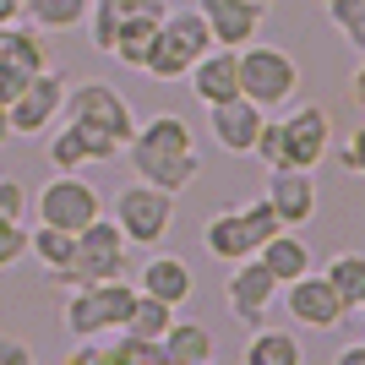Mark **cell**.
<instances>
[{
    "mask_svg": "<svg viewBox=\"0 0 365 365\" xmlns=\"http://www.w3.org/2000/svg\"><path fill=\"white\" fill-rule=\"evenodd\" d=\"M197 11L207 16L213 44L240 49V44H251V38L262 33V16H267V6H262V0H197Z\"/></svg>",
    "mask_w": 365,
    "mask_h": 365,
    "instance_id": "5bb4252c",
    "label": "cell"
},
{
    "mask_svg": "<svg viewBox=\"0 0 365 365\" xmlns=\"http://www.w3.org/2000/svg\"><path fill=\"white\" fill-rule=\"evenodd\" d=\"M284 311H289L300 327H311V333H327V327H338V322L349 317L344 311V300L333 294V284L322 273H300L284 284Z\"/></svg>",
    "mask_w": 365,
    "mask_h": 365,
    "instance_id": "8fae6325",
    "label": "cell"
},
{
    "mask_svg": "<svg viewBox=\"0 0 365 365\" xmlns=\"http://www.w3.org/2000/svg\"><path fill=\"white\" fill-rule=\"evenodd\" d=\"M131 257H125V235L109 213L76 229V257H71V284H104V278H125Z\"/></svg>",
    "mask_w": 365,
    "mask_h": 365,
    "instance_id": "52a82bcc",
    "label": "cell"
},
{
    "mask_svg": "<svg viewBox=\"0 0 365 365\" xmlns=\"http://www.w3.org/2000/svg\"><path fill=\"white\" fill-rule=\"evenodd\" d=\"M115 224H120L125 245H158L175 229V197L169 191H158V185L148 180H131L115 191Z\"/></svg>",
    "mask_w": 365,
    "mask_h": 365,
    "instance_id": "8992f818",
    "label": "cell"
},
{
    "mask_svg": "<svg viewBox=\"0 0 365 365\" xmlns=\"http://www.w3.org/2000/svg\"><path fill=\"white\" fill-rule=\"evenodd\" d=\"M185 82H191V98H197L202 109H213V104H224V98H235V93H240V71H235V49H229V44L202 49L197 61L185 66Z\"/></svg>",
    "mask_w": 365,
    "mask_h": 365,
    "instance_id": "4fadbf2b",
    "label": "cell"
},
{
    "mask_svg": "<svg viewBox=\"0 0 365 365\" xmlns=\"http://www.w3.org/2000/svg\"><path fill=\"white\" fill-rule=\"evenodd\" d=\"M49 164H55V169L93 164V158H88V142L76 137V125H55V137H49Z\"/></svg>",
    "mask_w": 365,
    "mask_h": 365,
    "instance_id": "f1b7e54d",
    "label": "cell"
},
{
    "mask_svg": "<svg viewBox=\"0 0 365 365\" xmlns=\"http://www.w3.org/2000/svg\"><path fill=\"white\" fill-rule=\"evenodd\" d=\"M262 197L273 202V213H278L284 229H305L322 207V191H317L311 169H267V191Z\"/></svg>",
    "mask_w": 365,
    "mask_h": 365,
    "instance_id": "7c38bea8",
    "label": "cell"
},
{
    "mask_svg": "<svg viewBox=\"0 0 365 365\" xmlns=\"http://www.w3.org/2000/svg\"><path fill=\"white\" fill-rule=\"evenodd\" d=\"M240 218H245V235H251V245H262L267 235H278V229H284V224H278V213H273V202H267V197L245 202V207H240Z\"/></svg>",
    "mask_w": 365,
    "mask_h": 365,
    "instance_id": "4dcf8cb0",
    "label": "cell"
},
{
    "mask_svg": "<svg viewBox=\"0 0 365 365\" xmlns=\"http://www.w3.org/2000/svg\"><path fill=\"white\" fill-rule=\"evenodd\" d=\"M235 71H240V98H251L257 109H284L300 88V66L289 49L257 44V38L235 49Z\"/></svg>",
    "mask_w": 365,
    "mask_h": 365,
    "instance_id": "5b68a950",
    "label": "cell"
},
{
    "mask_svg": "<svg viewBox=\"0 0 365 365\" xmlns=\"http://www.w3.org/2000/svg\"><path fill=\"white\" fill-rule=\"evenodd\" d=\"M0 61L22 66V71H44V66H49V38H38V28L16 16L11 28H6V49H0Z\"/></svg>",
    "mask_w": 365,
    "mask_h": 365,
    "instance_id": "484cf974",
    "label": "cell"
},
{
    "mask_svg": "<svg viewBox=\"0 0 365 365\" xmlns=\"http://www.w3.org/2000/svg\"><path fill=\"white\" fill-rule=\"evenodd\" d=\"M158 16H164V11H142V16H131V22H120V33H115L109 55H115L120 66H131V71H142L153 38H158Z\"/></svg>",
    "mask_w": 365,
    "mask_h": 365,
    "instance_id": "cb8c5ba5",
    "label": "cell"
},
{
    "mask_svg": "<svg viewBox=\"0 0 365 365\" xmlns=\"http://www.w3.org/2000/svg\"><path fill=\"white\" fill-rule=\"evenodd\" d=\"M158 33H164L169 44L180 49L185 61H197L202 49H213V33H207V16H202L197 6H164V16H158Z\"/></svg>",
    "mask_w": 365,
    "mask_h": 365,
    "instance_id": "7402d4cb",
    "label": "cell"
},
{
    "mask_svg": "<svg viewBox=\"0 0 365 365\" xmlns=\"http://www.w3.org/2000/svg\"><path fill=\"white\" fill-rule=\"evenodd\" d=\"M262 6H267V0H262Z\"/></svg>",
    "mask_w": 365,
    "mask_h": 365,
    "instance_id": "74e56055",
    "label": "cell"
},
{
    "mask_svg": "<svg viewBox=\"0 0 365 365\" xmlns=\"http://www.w3.org/2000/svg\"><path fill=\"white\" fill-rule=\"evenodd\" d=\"M66 82L55 66H44V71H33V82L22 93H16L11 104H6V120H11V137H38V131H49V125L61 120V104H66Z\"/></svg>",
    "mask_w": 365,
    "mask_h": 365,
    "instance_id": "9c48e42d",
    "label": "cell"
},
{
    "mask_svg": "<svg viewBox=\"0 0 365 365\" xmlns=\"http://www.w3.org/2000/svg\"><path fill=\"white\" fill-rule=\"evenodd\" d=\"M251 257L273 273V284L284 289L289 278H300V273H311V245L300 240V229H278V235H267V240L251 251Z\"/></svg>",
    "mask_w": 365,
    "mask_h": 365,
    "instance_id": "e0dca14e",
    "label": "cell"
},
{
    "mask_svg": "<svg viewBox=\"0 0 365 365\" xmlns=\"http://www.w3.org/2000/svg\"><path fill=\"white\" fill-rule=\"evenodd\" d=\"M327 16H333V28L344 33L354 49L365 44V0H327Z\"/></svg>",
    "mask_w": 365,
    "mask_h": 365,
    "instance_id": "f546056e",
    "label": "cell"
},
{
    "mask_svg": "<svg viewBox=\"0 0 365 365\" xmlns=\"http://www.w3.org/2000/svg\"><path fill=\"white\" fill-rule=\"evenodd\" d=\"M28 213H38V224H55V229H66V235H76L82 224H93V218L104 213V197H98V185L82 180L76 169H61V175L38 191V202H28Z\"/></svg>",
    "mask_w": 365,
    "mask_h": 365,
    "instance_id": "ba28073f",
    "label": "cell"
},
{
    "mask_svg": "<svg viewBox=\"0 0 365 365\" xmlns=\"http://www.w3.org/2000/svg\"><path fill=\"white\" fill-rule=\"evenodd\" d=\"M22 257H28V224L22 218H0V273L16 267Z\"/></svg>",
    "mask_w": 365,
    "mask_h": 365,
    "instance_id": "1f68e13d",
    "label": "cell"
},
{
    "mask_svg": "<svg viewBox=\"0 0 365 365\" xmlns=\"http://www.w3.org/2000/svg\"><path fill=\"white\" fill-rule=\"evenodd\" d=\"M327 142H333V115L322 104H284L278 120H262L257 131V158L267 169H317L327 158Z\"/></svg>",
    "mask_w": 365,
    "mask_h": 365,
    "instance_id": "3957f363",
    "label": "cell"
},
{
    "mask_svg": "<svg viewBox=\"0 0 365 365\" xmlns=\"http://www.w3.org/2000/svg\"><path fill=\"white\" fill-rule=\"evenodd\" d=\"M137 289L180 311V305L191 300V289H197V278H191V267H185V262L175 257V251H158V257H148V262H142V273H137Z\"/></svg>",
    "mask_w": 365,
    "mask_h": 365,
    "instance_id": "2e32d148",
    "label": "cell"
},
{
    "mask_svg": "<svg viewBox=\"0 0 365 365\" xmlns=\"http://www.w3.org/2000/svg\"><path fill=\"white\" fill-rule=\"evenodd\" d=\"M142 11H164V0H88V33H93V49H104L115 44V33H120V22H131V16Z\"/></svg>",
    "mask_w": 365,
    "mask_h": 365,
    "instance_id": "d6986e66",
    "label": "cell"
},
{
    "mask_svg": "<svg viewBox=\"0 0 365 365\" xmlns=\"http://www.w3.org/2000/svg\"><path fill=\"white\" fill-rule=\"evenodd\" d=\"M202 245H207V257L213 262H240V257H251L257 245H251V235H245V218H240V207H218L207 224H202Z\"/></svg>",
    "mask_w": 365,
    "mask_h": 365,
    "instance_id": "ac0fdd59",
    "label": "cell"
},
{
    "mask_svg": "<svg viewBox=\"0 0 365 365\" xmlns=\"http://www.w3.org/2000/svg\"><path fill=\"white\" fill-rule=\"evenodd\" d=\"M137 300V284L131 278H104V284H71L61 305V327L82 344V338H98V333H120L125 311Z\"/></svg>",
    "mask_w": 365,
    "mask_h": 365,
    "instance_id": "277c9868",
    "label": "cell"
},
{
    "mask_svg": "<svg viewBox=\"0 0 365 365\" xmlns=\"http://www.w3.org/2000/svg\"><path fill=\"white\" fill-rule=\"evenodd\" d=\"M245 365H305V344L284 327H251V344L240 354Z\"/></svg>",
    "mask_w": 365,
    "mask_h": 365,
    "instance_id": "603a6c76",
    "label": "cell"
},
{
    "mask_svg": "<svg viewBox=\"0 0 365 365\" xmlns=\"http://www.w3.org/2000/svg\"><path fill=\"white\" fill-rule=\"evenodd\" d=\"M322 278L333 284V294L344 300L349 317L365 305V257H360V251H338V257H327V273H322Z\"/></svg>",
    "mask_w": 365,
    "mask_h": 365,
    "instance_id": "d4e9b609",
    "label": "cell"
},
{
    "mask_svg": "<svg viewBox=\"0 0 365 365\" xmlns=\"http://www.w3.org/2000/svg\"><path fill=\"white\" fill-rule=\"evenodd\" d=\"M207 115H213V142L224 153H235V158L257 148V131H262V120H267V109H257L251 98H240V93L224 98V104H213Z\"/></svg>",
    "mask_w": 365,
    "mask_h": 365,
    "instance_id": "9a60e30c",
    "label": "cell"
},
{
    "mask_svg": "<svg viewBox=\"0 0 365 365\" xmlns=\"http://www.w3.org/2000/svg\"><path fill=\"white\" fill-rule=\"evenodd\" d=\"M28 257H38V267H44L55 284H66V289H71L76 235H66V229H55V224H38V229H28Z\"/></svg>",
    "mask_w": 365,
    "mask_h": 365,
    "instance_id": "44dd1931",
    "label": "cell"
},
{
    "mask_svg": "<svg viewBox=\"0 0 365 365\" xmlns=\"http://www.w3.org/2000/svg\"><path fill=\"white\" fill-rule=\"evenodd\" d=\"M158 344H164V365H213L218 360V344L202 322H169Z\"/></svg>",
    "mask_w": 365,
    "mask_h": 365,
    "instance_id": "ffe728a7",
    "label": "cell"
},
{
    "mask_svg": "<svg viewBox=\"0 0 365 365\" xmlns=\"http://www.w3.org/2000/svg\"><path fill=\"white\" fill-rule=\"evenodd\" d=\"M22 16V0H0V22H16Z\"/></svg>",
    "mask_w": 365,
    "mask_h": 365,
    "instance_id": "d590c367",
    "label": "cell"
},
{
    "mask_svg": "<svg viewBox=\"0 0 365 365\" xmlns=\"http://www.w3.org/2000/svg\"><path fill=\"white\" fill-rule=\"evenodd\" d=\"M338 164H344V169H349V175H360V142H344V148H338Z\"/></svg>",
    "mask_w": 365,
    "mask_h": 365,
    "instance_id": "e575fe53",
    "label": "cell"
},
{
    "mask_svg": "<svg viewBox=\"0 0 365 365\" xmlns=\"http://www.w3.org/2000/svg\"><path fill=\"white\" fill-rule=\"evenodd\" d=\"M28 185L22 180H0V218H28Z\"/></svg>",
    "mask_w": 365,
    "mask_h": 365,
    "instance_id": "d6a6232c",
    "label": "cell"
},
{
    "mask_svg": "<svg viewBox=\"0 0 365 365\" xmlns=\"http://www.w3.org/2000/svg\"><path fill=\"white\" fill-rule=\"evenodd\" d=\"M61 115H66V125H76V137L88 142V158H93V164L120 158V148L131 142V131H137L131 104H125L109 82H76V88H66Z\"/></svg>",
    "mask_w": 365,
    "mask_h": 365,
    "instance_id": "7a4b0ae2",
    "label": "cell"
},
{
    "mask_svg": "<svg viewBox=\"0 0 365 365\" xmlns=\"http://www.w3.org/2000/svg\"><path fill=\"white\" fill-rule=\"evenodd\" d=\"M224 300H229V317L240 322V327H262L267 311H273V300H278V284L257 257H240V262H229Z\"/></svg>",
    "mask_w": 365,
    "mask_h": 365,
    "instance_id": "30bf717a",
    "label": "cell"
},
{
    "mask_svg": "<svg viewBox=\"0 0 365 365\" xmlns=\"http://www.w3.org/2000/svg\"><path fill=\"white\" fill-rule=\"evenodd\" d=\"M82 16H88V0H22V22H33L38 33L82 28Z\"/></svg>",
    "mask_w": 365,
    "mask_h": 365,
    "instance_id": "4316f807",
    "label": "cell"
},
{
    "mask_svg": "<svg viewBox=\"0 0 365 365\" xmlns=\"http://www.w3.org/2000/svg\"><path fill=\"white\" fill-rule=\"evenodd\" d=\"M11 142V120H6V104H0V148Z\"/></svg>",
    "mask_w": 365,
    "mask_h": 365,
    "instance_id": "8d00e7d4",
    "label": "cell"
},
{
    "mask_svg": "<svg viewBox=\"0 0 365 365\" xmlns=\"http://www.w3.org/2000/svg\"><path fill=\"white\" fill-rule=\"evenodd\" d=\"M169 322H175V305H164V300H153V294L137 289V300H131V311H125V322H120V333H131V338H164Z\"/></svg>",
    "mask_w": 365,
    "mask_h": 365,
    "instance_id": "83f0119b",
    "label": "cell"
},
{
    "mask_svg": "<svg viewBox=\"0 0 365 365\" xmlns=\"http://www.w3.org/2000/svg\"><path fill=\"white\" fill-rule=\"evenodd\" d=\"M120 153H125V164H131V175H137V180L158 185V191H169V197L191 191V185H197V175H202V158H197V142H191V125H185L180 115H153V120H142Z\"/></svg>",
    "mask_w": 365,
    "mask_h": 365,
    "instance_id": "6da1fadb",
    "label": "cell"
},
{
    "mask_svg": "<svg viewBox=\"0 0 365 365\" xmlns=\"http://www.w3.org/2000/svg\"><path fill=\"white\" fill-rule=\"evenodd\" d=\"M0 365H33V349L22 338H0Z\"/></svg>",
    "mask_w": 365,
    "mask_h": 365,
    "instance_id": "836d02e7",
    "label": "cell"
}]
</instances>
